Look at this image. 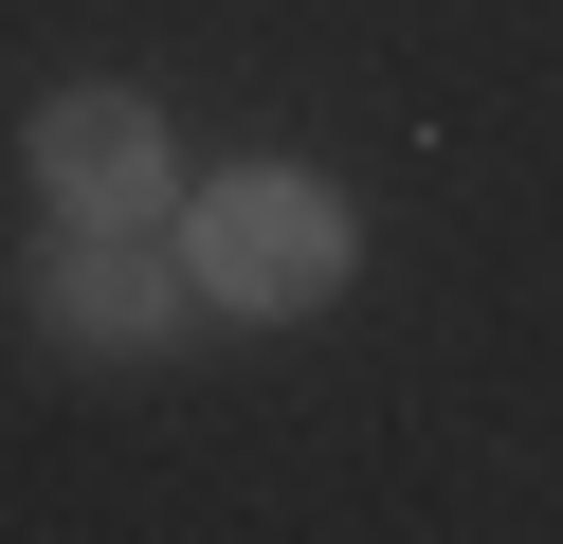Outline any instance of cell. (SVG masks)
<instances>
[{
    "label": "cell",
    "instance_id": "cell-1",
    "mask_svg": "<svg viewBox=\"0 0 563 544\" xmlns=\"http://www.w3.org/2000/svg\"><path fill=\"white\" fill-rule=\"evenodd\" d=\"M345 181H309V164H236V181H200L183 200V273H200V309H255V326H291V309H328L345 290Z\"/></svg>",
    "mask_w": 563,
    "mask_h": 544
},
{
    "label": "cell",
    "instance_id": "cell-2",
    "mask_svg": "<svg viewBox=\"0 0 563 544\" xmlns=\"http://www.w3.org/2000/svg\"><path fill=\"white\" fill-rule=\"evenodd\" d=\"M19 309H37L55 363H164L183 309H200V273H183L164 218H55V236L19 254Z\"/></svg>",
    "mask_w": 563,
    "mask_h": 544
},
{
    "label": "cell",
    "instance_id": "cell-3",
    "mask_svg": "<svg viewBox=\"0 0 563 544\" xmlns=\"http://www.w3.org/2000/svg\"><path fill=\"white\" fill-rule=\"evenodd\" d=\"M37 200H55V218H164V200H183L164 109H146V91H55V109H37Z\"/></svg>",
    "mask_w": 563,
    "mask_h": 544
}]
</instances>
